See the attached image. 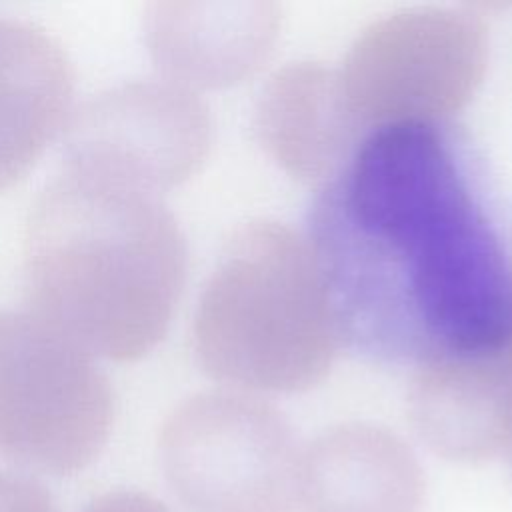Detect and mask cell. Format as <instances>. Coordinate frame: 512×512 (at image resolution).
Wrapping results in <instances>:
<instances>
[{
    "instance_id": "obj_6",
    "label": "cell",
    "mask_w": 512,
    "mask_h": 512,
    "mask_svg": "<svg viewBox=\"0 0 512 512\" xmlns=\"http://www.w3.org/2000/svg\"><path fill=\"white\" fill-rule=\"evenodd\" d=\"M212 144L208 106L168 80H130L84 100L64 126L66 170L146 194L186 182Z\"/></svg>"
},
{
    "instance_id": "obj_2",
    "label": "cell",
    "mask_w": 512,
    "mask_h": 512,
    "mask_svg": "<svg viewBox=\"0 0 512 512\" xmlns=\"http://www.w3.org/2000/svg\"><path fill=\"white\" fill-rule=\"evenodd\" d=\"M338 312L320 256L292 228L250 222L226 242L194 312L202 370L236 392H302L324 380Z\"/></svg>"
},
{
    "instance_id": "obj_13",
    "label": "cell",
    "mask_w": 512,
    "mask_h": 512,
    "mask_svg": "<svg viewBox=\"0 0 512 512\" xmlns=\"http://www.w3.org/2000/svg\"><path fill=\"white\" fill-rule=\"evenodd\" d=\"M82 512H170L162 502L136 490H114L92 500Z\"/></svg>"
},
{
    "instance_id": "obj_1",
    "label": "cell",
    "mask_w": 512,
    "mask_h": 512,
    "mask_svg": "<svg viewBox=\"0 0 512 512\" xmlns=\"http://www.w3.org/2000/svg\"><path fill=\"white\" fill-rule=\"evenodd\" d=\"M186 270V238L154 194L64 170L28 214L26 310L94 358L132 362L156 348Z\"/></svg>"
},
{
    "instance_id": "obj_7",
    "label": "cell",
    "mask_w": 512,
    "mask_h": 512,
    "mask_svg": "<svg viewBox=\"0 0 512 512\" xmlns=\"http://www.w3.org/2000/svg\"><path fill=\"white\" fill-rule=\"evenodd\" d=\"M280 8L270 0H156L144 16V42L164 80L186 90L226 88L270 56Z\"/></svg>"
},
{
    "instance_id": "obj_9",
    "label": "cell",
    "mask_w": 512,
    "mask_h": 512,
    "mask_svg": "<svg viewBox=\"0 0 512 512\" xmlns=\"http://www.w3.org/2000/svg\"><path fill=\"white\" fill-rule=\"evenodd\" d=\"M424 476L410 446L374 424H340L300 454L304 512H420Z\"/></svg>"
},
{
    "instance_id": "obj_8",
    "label": "cell",
    "mask_w": 512,
    "mask_h": 512,
    "mask_svg": "<svg viewBox=\"0 0 512 512\" xmlns=\"http://www.w3.org/2000/svg\"><path fill=\"white\" fill-rule=\"evenodd\" d=\"M408 418L446 460L512 458V344L428 362L410 386Z\"/></svg>"
},
{
    "instance_id": "obj_10",
    "label": "cell",
    "mask_w": 512,
    "mask_h": 512,
    "mask_svg": "<svg viewBox=\"0 0 512 512\" xmlns=\"http://www.w3.org/2000/svg\"><path fill=\"white\" fill-rule=\"evenodd\" d=\"M360 126L338 72L318 62L276 70L254 106L258 144L288 176L302 182L334 174L354 148Z\"/></svg>"
},
{
    "instance_id": "obj_4",
    "label": "cell",
    "mask_w": 512,
    "mask_h": 512,
    "mask_svg": "<svg viewBox=\"0 0 512 512\" xmlns=\"http://www.w3.org/2000/svg\"><path fill=\"white\" fill-rule=\"evenodd\" d=\"M300 454L290 422L244 392H200L160 430L164 476L190 512H292Z\"/></svg>"
},
{
    "instance_id": "obj_11",
    "label": "cell",
    "mask_w": 512,
    "mask_h": 512,
    "mask_svg": "<svg viewBox=\"0 0 512 512\" xmlns=\"http://www.w3.org/2000/svg\"><path fill=\"white\" fill-rule=\"evenodd\" d=\"M74 68L44 28L0 18V190L18 182L66 126Z\"/></svg>"
},
{
    "instance_id": "obj_12",
    "label": "cell",
    "mask_w": 512,
    "mask_h": 512,
    "mask_svg": "<svg viewBox=\"0 0 512 512\" xmlns=\"http://www.w3.org/2000/svg\"><path fill=\"white\" fill-rule=\"evenodd\" d=\"M0 512H56V506L36 480L0 470Z\"/></svg>"
},
{
    "instance_id": "obj_3",
    "label": "cell",
    "mask_w": 512,
    "mask_h": 512,
    "mask_svg": "<svg viewBox=\"0 0 512 512\" xmlns=\"http://www.w3.org/2000/svg\"><path fill=\"white\" fill-rule=\"evenodd\" d=\"M114 388L94 356L30 314L0 312V456L72 474L104 448Z\"/></svg>"
},
{
    "instance_id": "obj_5",
    "label": "cell",
    "mask_w": 512,
    "mask_h": 512,
    "mask_svg": "<svg viewBox=\"0 0 512 512\" xmlns=\"http://www.w3.org/2000/svg\"><path fill=\"white\" fill-rule=\"evenodd\" d=\"M486 62L488 36L476 12L420 6L366 26L338 78L362 126H430L470 102Z\"/></svg>"
}]
</instances>
